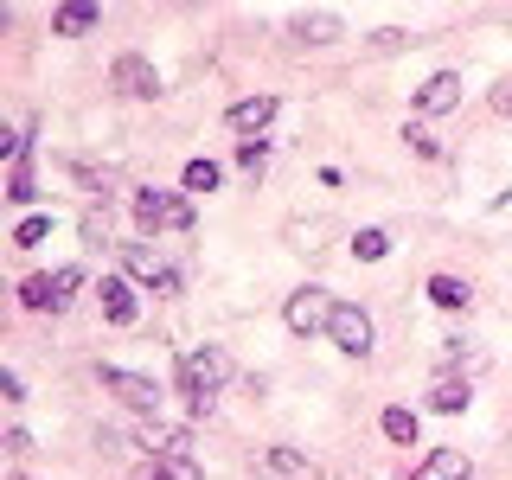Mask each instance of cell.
I'll list each match as a JSON object with an SVG mask.
<instances>
[{
  "instance_id": "cell-20",
  "label": "cell",
  "mask_w": 512,
  "mask_h": 480,
  "mask_svg": "<svg viewBox=\"0 0 512 480\" xmlns=\"http://www.w3.org/2000/svg\"><path fill=\"white\" fill-rule=\"evenodd\" d=\"M378 429H384V436H391L397 448H416V436H423L416 410H404V404H391V410H384V416H378Z\"/></svg>"
},
{
  "instance_id": "cell-3",
  "label": "cell",
  "mask_w": 512,
  "mask_h": 480,
  "mask_svg": "<svg viewBox=\"0 0 512 480\" xmlns=\"http://www.w3.org/2000/svg\"><path fill=\"white\" fill-rule=\"evenodd\" d=\"M77 288H84V269L64 263V269H52V276H26L20 282V301H26L32 314H64L77 301Z\"/></svg>"
},
{
  "instance_id": "cell-23",
  "label": "cell",
  "mask_w": 512,
  "mask_h": 480,
  "mask_svg": "<svg viewBox=\"0 0 512 480\" xmlns=\"http://www.w3.org/2000/svg\"><path fill=\"white\" fill-rule=\"evenodd\" d=\"M218 180H224V173H218V160H186V173H180V186L186 192H218Z\"/></svg>"
},
{
  "instance_id": "cell-32",
  "label": "cell",
  "mask_w": 512,
  "mask_h": 480,
  "mask_svg": "<svg viewBox=\"0 0 512 480\" xmlns=\"http://www.w3.org/2000/svg\"><path fill=\"white\" fill-rule=\"evenodd\" d=\"M461 359H468V340H461V333H448V340H442V365H461Z\"/></svg>"
},
{
  "instance_id": "cell-7",
  "label": "cell",
  "mask_w": 512,
  "mask_h": 480,
  "mask_svg": "<svg viewBox=\"0 0 512 480\" xmlns=\"http://www.w3.org/2000/svg\"><path fill=\"white\" fill-rule=\"evenodd\" d=\"M122 269H128L135 282H148L154 295H180V276L160 263V250H154V244H122Z\"/></svg>"
},
{
  "instance_id": "cell-10",
  "label": "cell",
  "mask_w": 512,
  "mask_h": 480,
  "mask_svg": "<svg viewBox=\"0 0 512 480\" xmlns=\"http://www.w3.org/2000/svg\"><path fill=\"white\" fill-rule=\"evenodd\" d=\"M224 122H231L237 135H256V141H263V128L276 122V96H237V103L224 109Z\"/></svg>"
},
{
  "instance_id": "cell-9",
  "label": "cell",
  "mask_w": 512,
  "mask_h": 480,
  "mask_svg": "<svg viewBox=\"0 0 512 480\" xmlns=\"http://www.w3.org/2000/svg\"><path fill=\"white\" fill-rule=\"evenodd\" d=\"M455 103H461V71H436L423 90L410 96V109H416V116H448Z\"/></svg>"
},
{
  "instance_id": "cell-28",
  "label": "cell",
  "mask_w": 512,
  "mask_h": 480,
  "mask_svg": "<svg viewBox=\"0 0 512 480\" xmlns=\"http://www.w3.org/2000/svg\"><path fill=\"white\" fill-rule=\"evenodd\" d=\"M404 45H423V39H410V32H397V26L372 32V52H404Z\"/></svg>"
},
{
  "instance_id": "cell-8",
  "label": "cell",
  "mask_w": 512,
  "mask_h": 480,
  "mask_svg": "<svg viewBox=\"0 0 512 480\" xmlns=\"http://www.w3.org/2000/svg\"><path fill=\"white\" fill-rule=\"evenodd\" d=\"M109 84H116L122 96H135V103H148V96H160V71L148 58H135V52H122L116 64H109Z\"/></svg>"
},
{
  "instance_id": "cell-33",
  "label": "cell",
  "mask_w": 512,
  "mask_h": 480,
  "mask_svg": "<svg viewBox=\"0 0 512 480\" xmlns=\"http://www.w3.org/2000/svg\"><path fill=\"white\" fill-rule=\"evenodd\" d=\"M96 448H103V455H122L128 436H122V429H96Z\"/></svg>"
},
{
  "instance_id": "cell-26",
  "label": "cell",
  "mask_w": 512,
  "mask_h": 480,
  "mask_svg": "<svg viewBox=\"0 0 512 480\" xmlns=\"http://www.w3.org/2000/svg\"><path fill=\"white\" fill-rule=\"evenodd\" d=\"M404 141H410V154H416V160H442V141L429 135L423 122H410V128H404Z\"/></svg>"
},
{
  "instance_id": "cell-5",
  "label": "cell",
  "mask_w": 512,
  "mask_h": 480,
  "mask_svg": "<svg viewBox=\"0 0 512 480\" xmlns=\"http://www.w3.org/2000/svg\"><path fill=\"white\" fill-rule=\"evenodd\" d=\"M96 378H103V391L116 397V404H128L135 416H154V423H160V384L154 378L122 372V365H96Z\"/></svg>"
},
{
  "instance_id": "cell-27",
  "label": "cell",
  "mask_w": 512,
  "mask_h": 480,
  "mask_svg": "<svg viewBox=\"0 0 512 480\" xmlns=\"http://www.w3.org/2000/svg\"><path fill=\"white\" fill-rule=\"evenodd\" d=\"M263 160H269V141H237V167L244 173H263Z\"/></svg>"
},
{
  "instance_id": "cell-2",
  "label": "cell",
  "mask_w": 512,
  "mask_h": 480,
  "mask_svg": "<svg viewBox=\"0 0 512 480\" xmlns=\"http://www.w3.org/2000/svg\"><path fill=\"white\" fill-rule=\"evenodd\" d=\"M128 212H135L141 237H154V231H192V199L160 192V186H141L135 199H128Z\"/></svg>"
},
{
  "instance_id": "cell-12",
  "label": "cell",
  "mask_w": 512,
  "mask_h": 480,
  "mask_svg": "<svg viewBox=\"0 0 512 480\" xmlns=\"http://www.w3.org/2000/svg\"><path fill=\"white\" fill-rule=\"evenodd\" d=\"M468 474H474V461L461 455V448H429L410 480H468Z\"/></svg>"
},
{
  "instance_id": "cell-21",
  "label": "cell",
  "mask_w": 512,
  "mask_h": 480,
  "mask_svg": "<svg viewBox=\"0 0 512 480\" xmlns=\"http://www.w3.org/2000/svg\"><path fill=\"white\" fill-rule=\"evenodd\" d=\"M103 314L116 320V327H135V295H128L122 276H103Z\"/></svg>"
},
{
  "instance_id": "cell-30",
  "label": "cell",
  "mask_w": 512,
  "mask_h": 480,
  "mask_svg": "<svg viewBox=\"0 0 512 480\" xmlns=\"http://www.w3.org/2000/svg\"><path fill=\"white\" fill-rule=\"evenodd\" d=\"M0 448H7L13 461H26L32 455V436H26V429H7V442H0Z\"/></svg>"
},
{
  "instance_id": "cell-1",
  "label": "cell",
  "mask_w": 512,
  "mask_h": 480,
  "mask_svg": "<svg viewBox=\"0 0 512 480\" xmlns=\"http://www.w3.org/2000/svg\"><path fill=\"white\" fill-rule=\"evenodd\" d=\"M173 372H180L186 410H192V416H212V410H218V384L231 378V359H224V346H186Z\"/></svg>"
},
{
  "instance_id": "cell-34",
  "label": "cell",
  "mask_w": 512,
  "mask_h": 480,
  "mask_svg": "<svg viewBox=\"0 0 512 480\" xmlns=\"http://www.w3.org/2000/svg\"><path fill=\"white\" fill-rule=\"evenodd\" d=\"M493 109H500V116H512V77H500V84H493Z\"/></svg>"
},
{
  "instance_id": "cell-18",
  "label": "cell",
  "mask_w": 512,
  "mask_h": 480,
  "mask_svg": "<svg viewBox=\"0 0 512 480\" xmlns=\"http://www.w3.org/2000/svg\"><path fill=\"white\" fill-rule=\"evenodd\" d=\"M256 468H263L269 480H301V474H308V455H301V448H263Z\"/></svg>"
},
{
  "instance_id": "cell-25",
  "label": "cell",
  "mask_w": 512,
  "mask_h": 480,
  "mask_svg": "<svg viewBox=\"0 0 512 480\" xmlns=\"http://www.w3.org/2000/svg\"><path fill=\"white\" fill-rule=\"evenodd\" d=\"M45 237H52V218H20L13 224V250H39Z\"/></svg>"
},
{
  "instance_id": "cell-29",
  "label": "cell",
  "mask_w": 512,
  "mask_h": 480,
  "mask_svg": "<svg viewBox=\"0 0 512 480\" xmlns=\"http://www.w3.org/2000/svg\"><path fill=\"white\" fill-rule=\"evenodd\" d=\"M84 244H96V250L109 244V205H103V212H90V218H84Z\"/></svg>"
},
{
  "instance_id": "cell-16",
  "label": "cell",
  "mask_w": 512,
  "mask_h": 480,
  "mask_svg": "<svg viewBox=\"0 0 512 480\" xmlns=\"http://www.w3.org/2000/svg\"><path fill=\"white\" fill-rule=\"evenodd\" d=\"M429 301H436L442 314H468L474 308V288L461 276H429Z\"/></svg>"
},
{
  "instance_id": "cell-11",
  "label": "cell",
  "mask_w": 512,
  "mask_h": 480,
  "mask_svg": "<svg viewBox=\"0 0 512 480\" xmlns=\"http://www.w3.org/2000/svg\"><path fill=\"white\" fill-rule=\"evenodd\" d=\"M288 32H295L301 45H333V39H346V20H340V13H327V7H314V13H295Z\"/></svg>"
},
{
  "instance_id": "cell-22",
  "label": "cell",
  "mask_w": 512,
  "mask_h": 480,
  "mask_svg": "<svg viewBox=\"0 0 512 480\" xmlns=\"http://www.w3.org/2000/svg\"><path fill=\"white\" fill-rule=\"evenodd\" d=\"M7 199L13 205H32V199H39V180H32V148L7 167Z\"/></svg>"
},
{
  "instance_id": "cell-14",
  "label": "cell",
  "mask_w": 512,
  "mask_h": 480,
  "mask_svg": "<svg viewBox=\"0 0 512 480\" xmlns=\"http://www.w3.org/2000/svg\"><path fill=\"white\" fill-rule=\"evenodd\" d=\"M148 455H192V429H173V423H148L135 436Z\"/></svg>"
},
{
  "instance_id": "cell-13",
  "label": "cell",
  "mask_w": 512,
  "mask_h": 480,
  "mask_svg": "<svg viewBox=\"0 0 512 480\" xmlns=\"http://www.w3.org/2000/svg\"><path fill=\"white\" fill-rule=\"evenodd\" d=\"M135 480H205V474H199V461H192V455H148L135 468Z\"/></svg>"
},
{
  "instance_id": "cell-19",
  "label": "cell",
  "mask_w": 512,
  "mask_h": 480,
  "mask_svg": "<svg viewBox=\"0 0 512 480\" xmlns=\"http://www.w3.org/2000/svg\"><path fill=\"white\" fill-rule=\"evenodd\" d=\"M327 237H333L327 218H295V224H288V244H295L301 256H320V250H327Z\"/></svg>"
},
{
  "instance_id": "cell-17",
  "label": "cell",
  "mask_w": 512,
  "mask_h": 480,
  "mask_svg": "<svg viewBox=\"0 0 512 480\" xmlns=\"http://www.w3.org/2000/svg\"><path fill=\"white\" fill-rule=\"evenodd\" d=\"M96 20H103V13H96L90 0H71V7L52 13V32L58 39H84V32H96Z\"/></svg>"
},
{
  "instance_id": "cell-6",
  "label": "cell",
  "mask_w": 512,
  "mask_h": 480,
  "mask_svg": "<svg viewBox=\"0 0 512 480\" xmlns=\"http://www.w3.org/2000/svg\"><path fill=\"white\" fill-rule=\"evenodd\" d=\"M327 340L346 352V359H372V314L359 308V301H340L333 308V327H327Z\"/></svg>"
},
{
  "instance_id": "cell-15",
  "label": "cell",
  "mask_w": 512,
  "mask_h": 480,
  "mask_svg": "<svg viewBox=\"0 0 512 480\" xmlns=\"http://www.w3.org/2000/svg\"><path fill=\"white\" fill-rule=\"evenodd\" d=\"M468 404H474L468 378H436V384H429V410H436V416H461Z\"/></svg>"
},
{
  "instance_id": "cell-31",
  "label": "cell",
  "mask_w": 512,
  "mask_h": 480,
  "mask_svg": "<svg viewBox=\"0 0 512 480\" xmlns=\"http://www.w3.org/2000/svg\"><path fill=\"white\" fill-rule=\"evenodd\" d=\"M0 397H7V404H26V384H20V372H0Z\"/></svg>"
},
{
  "instance_id": "cell-4",
  "label": "cell",
  "mask_w": 512,
  "mask_h": 480,
  "mask_svg": "<svg viewBox=\"0 0 512 480\" xmlns=\"http://www.w3.org/2000/svg\"><path fill=\"white\" fill-rule=\"evenodd\" d=\"M333 308H340V301H333L320 282H301L295 295H288L282 320H288V333H295V340H314V333H327V327H333Z\"/></svg>"
},
{
  "instance_id": "cell-24",
  "label": "cell",
  "mask_w": 512,
  "mask_h": 480,
  "mask_svg": "<svg viewBox=\"0 0 512 480\" xmlns=\"http://www.w3.org/2000/svg\"><path fill=\"white\" fill-rule=\"evenodd\" d=\"M352 256H359V263H384V256H391V231H378V224L359 231L352 237Z\"/></svg>"
}]
</instances>
